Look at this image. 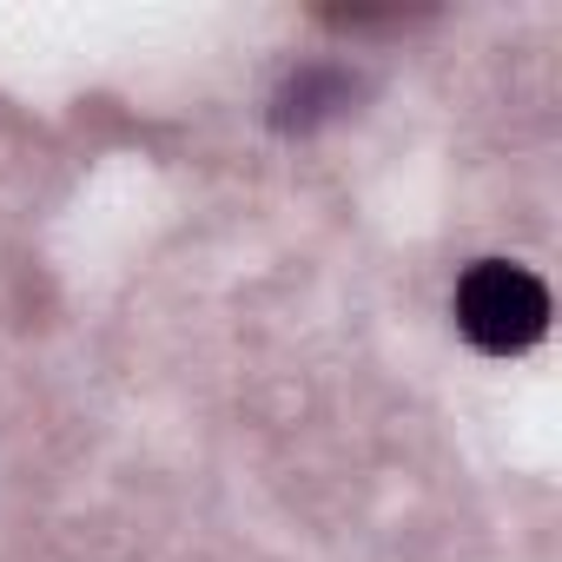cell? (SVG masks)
I'll use <instances>...</instances> for the list:
<instances>
[{
  "label": "cell",
  "mask_w": 562,
  "mask_h": 562,
  "mask_svg": "<svg viewBox=\"0 0 562 562\" xmlns=\"http://www.w3.org/2000/svg\"><path fill=\"white\" fill-rule=\"evenodd\" d=\"M457 325L470 345L509 358V351H529L549 325V292L542 278L509 265V258H483L463 285H457Z\"/></svg>",
  "instance_id": "obj_1"
}]
</instances>
